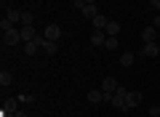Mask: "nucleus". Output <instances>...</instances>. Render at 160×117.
Listing matches in <instances>:
<instances>
[{
	"instance_id": "1",
	"label": "nucleus",
	"mask_w": 160,
	"mask_h": 117,
	"mask_svg": "<svg viewBox=\"0 0 160 117\" xmlns=\"http://www.w3.org/2000/svg\"><path fill=\"white\" fill-rule=\"evenodd\" d=\"M19 43H24V40H22V32H19L16 27L8 29V32H3V45H6V48H13V45H19Z\"/></svg>"
},
{
	"instance_id": "2",
	"label": "nucleus",
	"mask_w": 160,
	"mask_h": 117,
	"mask_svg": "<svg viewBox=\"0 0 160 117\" xmlns=\"http://www.w3.org/2000/svg\"><path fill=\"white\" fill-rule=\"evenodd\" d=\"M118 88H120V85H118V80H115V77H104V80H102L104 101H109V99H112V96H115V90H118Z\"/></svg>"
},
{
	"instance_id": "3",
	"label": "nucleus",
	"mask_w": 160,
	"mask_h": 117,
	"mask_svg": "<svg viewBox=\"0 0 160 117\" xmlns=\"http://www.w3.org/2000/svg\"><path fill=\"white\" fill-rule=\"evenodd\" d=\"M43 43H46V37H40V35H38L35 40H29V43H24V53H27V56H35V53H38L40 48H43Z\"/></svg>"
},
{
	"instance_id": "4",
	"label": "nucleus",
	"mask_w": 160,
	"mask_h": 117,
	"mask_svg": "<svg viewBox=\"0 0 160 117\" xmlns=\"http://www.w3.org/2000/svg\"><path fill=\"white\" fill-rule=\"evenodd\" d=\"M43 37L56 43V40L62 37V27H59V24H46V29H43Z\"/></svg>"
},
{
	"instance_id": "5",
	"label": "nucleus",
	"mask_w": 160,
	"mask_h": 117,
	"mask_svg": "<svg viewBox=\"0 0 160 117\" xmlns=\"http://www.w3.org/2000/svg\"><path fill=\"white\" fill-rule=\"evenodd\" d=\"M107 37H109V35L104 32V29H93V32H91V45H93V48H104Z\"/></svg>"
},
{
	"instance_id": "6",
	"label": "nucleus",
	"mask_w": 160,
	"mask_h": 117,
	"mask_svg": "<svg viewBox=\"0 0 160 117\" xmlns=\"http://www.w3.org/2000/svg\"><path fill=\"white\" fill-rule=\"evenodd\" d=\"M142 104V90H128L126 96V109H133V106Z\"/></svg>"
},
{
	"instance_id": "7",
	"label": "nucleus",
	"mask_w": 160,
	"mask_h": 117,
	"mask_svg": "<svg viewBox=\"0 0 160 117\" xmlns=\"http://www.w3.org/2000/svg\"><path fill=\"white\" fill-rule=\"evenodd\" d=\"M19 32H22V40H24V43H29V40H35V37H38V29H35V24L19 27Z\"/></svg>"
},
{
	"instance_id": "8",
	"label": "nucleus",
	"mask_w": 160,
	"mask_h": 117,
	"mask_svg": "<svg viewBox=\"0 0 160 117\" xmlns=\"http://www.w3.org/2000/svg\"><path fill=\"white\" fill-rule=\"evenodd\" d=\"M142 56H149V59L160 56V45H158V43H144V48H142Z\"/></svg>"
},
{
	"instance_id": "9",
	"label": "nucleus",
	"mask_w": 160,
	"mask_h": 117,
	"mask_svg": "<svg viewBox=\"0 0 160 117\" xmlns=\"http://www.w3.org/2000/svg\"><path fill=\"white\" fill-rule=\"evenodd\" d=\"M104 32H107L109 37H118V35H120V22H115V19H109V24L104 27Z\"/></svg>"
},
{
	"instance_id": "10",
	"label": "nucleus",
	"mask_w": 160,
	"mask_h": 117,
	"mask_svg": "<svg viewBox=\"0 0 160 117\" xmlns=\"http://www.w3.org/2000/svg\"><path fill=\"white\" fill-rule=\"evenodd\" d=\"M155 37H158V29L155 27H144L142 29V40L144 43H155Z\"/></svg>"
},
{
	"instance_id": "11",
	"label": "nucleus",
	"mask_w": 160,
	"mask_h": 117,
	"mask_svg": "<svg viewBox=\"0 0 160 117\" xmlns=\"http://www.w3.org/2000/svg\"><path fill=\"white\" fill-rule=\"evenodd\" d=\"M88 101H91V104H102L104 101V90L99 88V90H88Z\"/></svg>"
},
{
	"instance_id": "12",
	"label": "nucleus",
	"mask_w": 160,
	"mask_h": 117,
	"mask_svg": "<svg viewBox=\"0 0 160 117\" xmlns=\"http://www.w3.org/2000/svg\"><path fill=\"white\" fill-rule=\"evenodd\" d=\"M3 112H13V115H16V112H19V99H6Z\"/></svg>"
},
{
	"instance_id": "13",
	"label": "nucleus",
	"mask_w": 160,
	"mask_h": 117,
	"mask_svg": "<svg viewBox=\"0 0 160 117\" xmlns=\"http://www.w3.org/2000/svg\"><path fill=\"white\" fill-rule=\"evenodd\" d=\"M109 104H112L115 109H126V96H120V93H115L112 99H109Z\"/></svg>"
},
{
	"instance_id": "14",
	"label": "nucleus",
	"mask_w": 160,
	"mask_h": 117,
	"mask_svg": "<svg viewBox=\"0 0 160 117\" xmlns=\"http://www.w3.org/2000/svg\"><path fill=\"white\" fill-rule=\"evenodd\" d=\"M80 13H83V16H86V19H91V22H93V19L99 16V8H96V6H86V8H83V11H80Z\"/></svg>"
},
{
	"instance_id": "15",
	"label": "nucleus",
	"mask_w": 160,
	"mask_h": 117,
	"mask_svg": "<svg viewBox=\"0 0 160 117\" xmlns=\"http://www.w3.org/2000/svg\"><path fill=\"white\" fill-rule=\"evenodd\" d=\"M43 51H46L48 56H56V51H59V45L53 43V40H46V43H43Z\"/></svg>"
},
{
	"instance_id": "16",
	"label": "nucleus",
	"mask_w": 160,
	"mask_h": 117,
	"mask_svg": "<svg viewBox=\"0 0 160 117\" xmlns=\"http://www.w3.org/2000/svg\"><path fill=\"white\" fill-rule=\"evenodd\" d=\"M13 83V77H11V72H8V69H3V72H0V85H3V88H8V85Z\"/></svg>"
},
{
	"instance_id": "17",
	"label": "nucleus",
	"mask_w": 160,
	"mask_h": 117,
	"mask_svg": "<svg viewBox=\"0 0 160 117\" xmlns=\"http://www.w3.org/2000/svg\"><path fill=\"white\" fill-rule=\"evenodd\" d=\"M107 24H109V19H107V16H102V13H99V16L93 19V29H104Z\"/></svg>"
},
{
	"instance_id": "18",
	"label": "nucleus",
	"mask_w": 160,
	"mask_h": 117,
	"mask_svg": "<svg viewBox=\"0 0 160 117\" xmlns=\"http://www.w3.org/2000/svg\"><path fill=\"white\" fill-rule=\"evenodd\" d=\"M6 19H11L13 24H16V22L22 24V13H19V11H13V8H8V11H6Z\"/></svg>"
},
{
	"instance_id": "19",
	"label": "nucleus",
	"mask_w": 160,
	"mask_h": 117,
	"mask_svg": "<svg viewBox=\"0 0 160 117\" xmlns=\"http://www.w3.org/2000/svg\"><path fill=\"white\" fill-rule=\"evenodd\" d=\"M27 24H35V16H32L29 11H24V13H22V27H27Z\"/></svg>"
},
{
	"instance_id": "20",
	"label": "nucleus",
	"mask_w": 160,
	"mask_h": 117,
	"mask_svg": "<svg viewBox=\"0 0 160 117\" xmlns=\"http://www.w3.org/2000/svg\"><path fill=\"white\" fill-rule=\"evenodd\" d=\"M118 37H107V43H104V48H107V51H118Z\"/></svg>"
},
{
	"instance_id": "21",
	"label": "nucleus",
	"mask_w": 160,
	"mask_h": 117,
	"mask_svg": "<svg viewBox=\"0 0 160 117\" xmlns=\"http://www.w3.org/2000/svg\"><path fill=\"white\" fill-rule=\"evenodd\" d=\"M120 64H123V67H131L133 64V53H123L120 56Z\"/></svg>"
},
{
	"instance_id": "22",
	"label": "nucleus",
	"mask_w": 160,
	"mask_h": 117,
	"mask_svg": "<svg viewBox=\"0 0 160 117\" xmlns=\"http://www.w3.org/2000/svg\"><path fill=\"white\" fill-rule=\"evenodd\" d=\"M0 29H3V32L13 29V22H11V19H6V16H3V22H0Z\"/></svg>"
},
{
	"instance_id": "23",
	"label": "nucleus",
	"mask_w": 160,
	"mask_h": 117,
	"mask_svg": "<svg viewBox=\"0 0 160 117\" xmlns=\"http://www.w3.org/2000/svg\"><path fill=\"white\" fill-rule=\"evenodd\" d=\"M72 6H75V8H78V11H83V8H86V6H88V3H86V0H72Z\"/></svg>"
},
{
	"instance_id": "24",
	"label": "nucleus",
	"mask_w": 160,
	"mask_h": 117,
	"mask_svg": "<svg viewBox=\"0 0 160 117\" xmlns=\"http://www.w3.org/2000/svg\"><path fill=\"white\" fill-rule=\"evenodd\" d=\"M149 115H152V117H158V115H160V106H149Z\"/></svg>"
},
{
	"instance_id": "25",
	"label": "nucleus",
	"mask_w": 160,
	"mask_h": 117,
	"mask_svg": "<svg viewBox=\"0 0 160 117\" xmlns=\"http://www.w3.org/2000/svg\"><path fill=\"white\" fill-rule=\"evenodd\" d=\"M152 27H155V29H160V13H158L155 19H152Z\"/></svg>"
},
{
	"instance_id": "26",
	"label": "nucleus",
	"mask_w": 160,
	"mask_h": 117,
	"mask_svg": "<svg viewBox=\"0 0 160 117\" xmlns=\"http://www.w3.org/2000/svg\"><path fill=\"white\" fill-rule=\"evenodd\" d=\"M149 3H152V8H155V11H160V0H149Z\"/></svg>"
},
{
	"instance_id": "27",
	"label": "nucleus",
	"mask_w": 160,
	"mask_h": 117,
	"mask_svg": "<svg viewBox=\"0 0 160 117\" xmlns=\"http://www.w3.org/2000/svg\"><path fill=\"white\" fill-rule=\"evenodd\" d=\"M16 117H29V115H27V112H16Z\"/></svg>"
},
{
	"instance_id": "28",
	"label": "nucleus",
	"mask_w": 160,
	"mask_h": 117,
	"mask_svg": "<svg viewBox=\"0 0 160 117\" xmlns=\"http://www.w3.org/2000/svg\"><path fill=\"white\" fill-rule=\"evenodd\" d=\"M86 3H88V6H96V0H86Z\"/></svg>"
},
{
	"instance_id": "29",
	"label": "nucleus",
	"mask_w": 160,
	"mask_h": 117,
	"mask_svg": "<svg viewBox=\"0 0 160 117\" xmlns=\"http://www.w3.org/2000/svg\"><path fill=\"white\" fill-rule=\"evenodd\" d=\"M158 117H160V115H158Z\"/></svg>"
}]
</instances>
